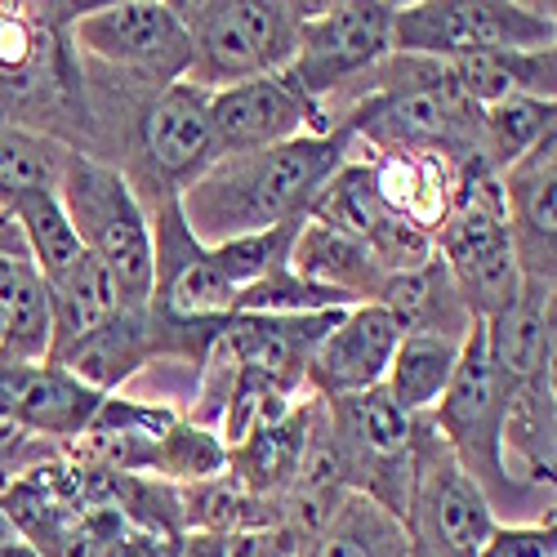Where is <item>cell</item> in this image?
I'll return each instance as SVG.
<instances>
[{
	"label": "cell",
	"mask_w": 557,
	"mask_h": 557,
	"mask_svg": "<svg viewBox=\"0 0 557 557\" xmlns=\"http://www.w3.org/2000/svg\"><path fill=\"white\" fill-rule=\"evenodd\" d=\"M344 148L348 134H304L263 152L219 157L206 174H197L183 188L178 219L206 250L237 237H255V232L304 223L308 206L326 188V178L344 165Z\"/></svg>",
	"instance_id": "1"
},
{
	"label": "cell",
	"mask_w": 557,
	"mask_h": 557,
	"mask_svg": "<svg viewBox=\"0 0 557 557\" xmlns=\"http://www.w3.org/2000/svg\"><path fill=\"white\" fill-rule=\"evenodd\" d=\"M437 246L473 321H491L495 312H504L518 299L527 276L518 268L513 237H508L504 188L486 161H478L455 183L450 210L437 227Z\"/></svg>",
	"instance_id": "2"
},
{
	"label": "cell",
	"mask_w": 557,
	"mask_h": 557,
	"mask_svg": "<svg viewBox=\"0 0 557 557\" xmlns=\"http://www.w3.org/2000/svg\"><path fill=\"white\" fill-rule=\"evenodd\" d=\"M178 23L193 40L188 85L227 89L255 76L286 72L299 45V18L308 5H276V0H206V5H174Z\"/></svg>",
	"instance_id": "3"
},
{
	"label": "cell",
	"mask_w": 557,
	"mask_h": 557,
	"mask_svg": "<svg viewBox=\"0 0 557 557\" xmlns=\"http://www.w3.org/2000/svg\"><path fill=\"white\" fill-rule=\"evenodd\" d=\"M63 210L76 227L85 250L95 255L121 290V304L138 312L152 290H157V255H152V232L138 210L125 178L85 161V157H63Z\"/></svg>",
	"instance_id": "4"
},
{
	"label": "cell",
	"mask_w": 557,
	"mask_h": 557,
	"mask_svg": "<svg viewBox=\"0 0 557 557\" xmlns=\"http://www.w3.org/2000/svg\"><path fill=\"white\" fill-rule=\"evenodd\" d=\"M393 50L406 59L450 63L463 54H531L553 50V14L495 0H433L393 14Z\"/></svg>",
	"instance_id": "5"
},
{
	"label": "cell",
	"mask_w": 557,
	"mask_h": 557,
	"mask_svg": "<svg viewBox=\"0 0 557 557\" xmlns=\"http://www.w3.org/2000/svg\"><path fill=\"white\" fill-rule=\"evenodd\" d=\"M352 129L384 148V157L478 152L473 144H482V108L459 95L442 63H429L424 81H397L384 95L361 103Z\"/></svg>",
	"instance_id": "6"
},
{
	"label": "cell",
	"mask_w": 557,
	"mask_h": 557,
	"mask_svg": "<svg viewBox=\"0 0 557 557\" xmlns=\"http://www.w3.org/2000/svg\"><path fill=\"white\" fill-rule=\"evenodd\" d=\"M393 14L384 0H348V5H308L299 18V45L286 76L317 103L326 89L375 67L393 50Z\"/></svg>",
	"instance_id": "7"
},
{
	"label": "cell",
	"mask_w": 557,
	"mask_h": 557,
	"mask_svg": "<svg viewBox=\"0 0 557 557\" xmlns=\"http://www.w3.org/2000/svg\"><path fill=\"white\" fill-rule=\"evenodd\" d=\"M508 388L499 380V370L486 352V331L482 321H473L469 335L459 339V361L455 375L437 401V429L446 437V450L455 463L469 473L478 486L482 478H499V429H504V406Z\"/></svg>",
	"instance_id": "8"
},
{
	"label": "cell",
	"mask_w": 557,
	"mask_h": 557,
	"mask_svg": "<svg viewBox=\"0 0 557 557\" xmlns=\"http://www.w3.org/2000/svg\"><path fill=\"white\" fill-rule=\"evenodd\" d=\"M76 45L103 63L157 76L165 85L183 81L193 67V40L178 23V10L157 5V0H125V5L85 14L76 23Z\"/></svg>",
	"instance_id": "9"
},
{
	"label": "cell",
	"mask_w": 557,
	"mask_h": 557,
	"mask_svg": "<svg viewBox=\"0 0 557 557\" xmlns=\"http://www.w3.org/2000/svg\"><path fill=\"white\" fill-rule=\"evenodd\" d=\"M317 103L286 76H255L242 85H227L210 95V129L219 157L263 152L276 144H290L317 129Z\"/></svg>",
	"instance_id": "10"
},
{
	"label": "cell",
	"mask_w": 557,
	"mask_h": 557,
	"mask_svg": "<svg viewBox=\"0 0 557 557\" xmlns=\"http://www.w3.org/2000/svg\"><path fill=\"white\" fill-rule=\"evenodd\" d=\"M410 499L442 557H482L495 513L486 491L459 469L450 450L433 446L410 459Z\"/></svg>",
	"instance_id": "11"
},
{
	"label": "cell",
	"mask_w": 557,
	"mask_h": 557,
	"mask_svg": "<svg viewBox=\"0 0 557 557\" xmlns=\"http://www.w3.org/2000/svg\"><path fill=\"white\" fill-rule=\"evenodd\" d=\"M397 339H401V326L380 304L344 308L331 321V331L317 339L304 375L326 397H335V401L370 393V388L384 384L388 361L397 352Z\"/></svg>",
	"instance_id": "12"
},
{
	"label": "cell",
	"mask_w": 557,
	"mask_h": 557,
	"mask_svg": "<svg viewBox=\"0 0 557 557\" xmlns=\"http://www.w3.org/2000/svg\"><path fill=\"white\" fill-rule=\"evenodd\" d=\"M553 148H557V134H544L499 178L508 237H513V255L527 282H553V242H557V152Z\"/></svg>",
	"instance_id": "13"
},
{
	"label": "cell",
	"mask_w": 557,
	"mask_h": 557,
	"mask_svg": "<svg viewBox=\"0 0 557 557\" xmlns=\"http://www.w3.org/2000/svg\"><path fill=\"white\" fill-rule=\"evenodd\" d=\"M144 148L170 183H193L197 174H206L219 161L210 129V89H197L188 81L165 85L144 121Z\"/></svg>",
	"instance_id": "14"
},
{
	"label": "cell",
	"mask_w": 557,
	"mask_h": 557,
	"mask_svg": "<svg viewBox=\"0 0 557 557\" xmlns=\"http://www.w3.org/2000/svg\"><path fill=\"white\" fill-rule=\"evenodd\" d=\"M0 393L18 414V424L40 437H81L103 406V393L85 388L72 370L54 361L0 366Z\"/></svg>",
	"instance_id": "15"
},
{
	"label": "cell",
	"mask_w": 557,
	"mask_h": 557,
	"mask_svg": "<svg viewBox=\"0 0 557 557\" xmlns=\"http://www.w3.org/2000/svg\"><path fill=\"white\" fill-rule=\"evenodd\" d=\"M482 331L486 352L508 388L553 375V282H522L518 299L482 321Z\"/></svg>",
	"instance_id": "16"
},
{
	"label": "cell",
	"mask_w": 557,
	"mask_h": 557,
	"mask_svg": "<svg viewBox=\"0 0 557 557\" xmlns=\"http://www.w3.org/2000/svg\"><path fill=\"white\" fill-rule=\"evenodd\" d=\"M286 268L299 276V282H308L317 290H331L348 304L380 299V286H384V272H380L375 255H370L361 242L344 237V232L317 223V219L299 223Z\"/></svg>",
	"instance_id": "17"
},
{
	"label": "cell",
	"mask_w": 557,
	"mask_h": 557,
	"mask_svg": "<svg viewBox=\"0 0 557 557\" xmlns=\"http://www.w3.org/2000/svg\"><path fill=\"white\" fill-rule=\"evenodd\" d=\"M45 295H50V361H63L76 344H85L95 331H103L108 321L125 308L121 290L112 282V272L95 259V255H81L63 276L45 282Z\"/></svg>",
	"instance_id": "18"
},
{
	"label": "cell",
	"mask_w": 557,
	"mask_h": 557,
	"mask_svg": "<svg viewBox=\"0 0 557 557\" xmlns=\"http://www.w3.org/2000/svg\"><path fill=\"white\" fill-rule=\"evenodd\" d=\"M50 295L27 259L0 255V366L50 361Z\"/></svg>",
	"instance_id": "19"
},
{
	"label": "cell",
	"mask_w": 557,
	"mask_h": 557,
	"mask_svg": "<svg viewBox=\"0 0 557 557\" xmlns=\"http://www.w3.org/2000/svg\"><path fill=\"white\" fill-rule=\"evenodd\" d=\"M499 469H518L527 482H553V375L508 393Z\"/></svg>",
	"instance_id": "20"
},
{
	"label": "cell",
	"mask_w": 557,
	"mask_h": 557,
	"mask_svg": "<svg viewBox=\"0 0 557 557\" xmlns=\"http://www.w3.org/2000/svg\"><path fill=\"white\" fill-rule=\"evenodd\" d=\"M455 361H459V339L455 335L410 331V335L397 339V352H393L388 375H384V393L406 414H420V410L442 401V393L455 375Z\"/></svg>",
	"instance_id": "21"
},
{
	"label": "cell",
	"mask_w": 557,
	"mask_h": 557,
	"mask_svg": "<svg viewBox=\"0 0 557 557\" xmlns=\"http://www.w3.org/2000/svg\"><path fill=\"white\" fill-rule=\"evenodd\" d=\"M152 352V326L138 312L121 308L103 331H95L85 344H76L63 361V370H72V375L85 384V388H95V393H108L116 388L125 375H134L138 366H144V357Z\"/></svg>",
	"instance_id": "22"
},
{
	"label": "cell",
	"mask_w": 557,
	"mask_h": 557,
	"mask_svg": "<svg viewBox=\"0 0 557 557\" xmlns=\"http://www.w3.org/2000/svg\"><path fill=\"white\" fill-rule=\"evenodd\" d=\"M10 214L23 227V242L32 250V268L40 272V282H54V276H63L85 255V242L76 237V227H72V219H67V210H63L54 188L18 197L10 206Z\"/></svg>",
	"instance_id": "23"
},
{
	"label": "cell",
	"mask_w": 557,
	"mask_h": 557,
	"mask_svg": "<svg viewBox=\"0 0 557 557\" xmlns=\"http://www.w3.org/2000/svg\"><path fill=\"white\" fill-rule=\"evenodd\" d=\"M308 557H406V535L384 504L344 499Z\"/></svg>",
	"instance_id": "24"
},
{
	"label": "cell",
	"mask_w": 557,
	"mask_h": 557,
	"mask_svg": "<svg viewBox=\"0 0 557 557\" xmlns=\"http://www.w3.org/2000/svg\"><path fill=\"white\" fill-rule=\"evenodd\" d=\"M544 134H553V99L531 95H508L499 103L482 108V161L491 170L518 165Z\"/></svg>",
	"instance_id": "25"
},
{
	"label": "cell",
	"mask_w": 557,
	"mask_h": 557,
	"mask_svg": "<svg viewBox=\"0 0 557 557\" xmlns=\"http://www.w3.org/2000/svg\"><path fill=\"white\" fill-rule=\"evenodd\" d=\"M63 157L54 144L14 129V125H0V206H14L27 193H45L50 183L63 174Z\"/></svg>",
	"instance_id": "26"
},
{
	"label": "cell",
	"mask_w": 557,
	"mask_h": 557,
	"mask_svg": "<svg viewBox=\"0 0 557 557\" xmlns=\"http://www.w3.org/2000/svg\"><path fill=\"white\" fill-rule=\"evenodd\" d=\"M227 469V446L206 433V429H188V424H174L170 437L161 442V469L165 478H183V482H210Z\"/></svg>",
	"instance_id": "27"
},
{
	"label": "cell",
	"mask_w": 557,
	"mask_h": 557,
	"mask_svg": "<svg viewBox=\"0 0 557 557\" xmlns=\"http://www.w3.org/2000/svg\"><path fill=\"white\" fill-rule=\"evenodd\" d=\"M482 557H557L553 522L548 527H495Z\"/></svg>",
	"instance_id": "28"
},
{
	"label": "cell",
	"mask_w": 557,
	"mask_h": 557,
	"mask_svg": "<svg viewBox=\"0 0 557 557\" xmlns=\"http://www.w3.org/2000/svg\"><path fill=\"white\" fill-rule=\"evenodd\" d=\"M36 54V36L27 27V18L18 14H0V67L5 72H23Z\"/></svg>",
	"instance_id": "29"
},
{
	"label": "cell",
	"mask_w": 557,
	"mask_h": 557,
	"mask_svg": "<svg viewBox=\"0 0 557 557\" xmlns=\"http://www.w3.org/2000/svg\"><path fill=\"white\" fill-rule=\"evenodd\" d=\"M5 535H18V531L10 527V518H5V513H0V540H5Z\"/></svg>",
	"instance_id": "30"
}]
</instances>
